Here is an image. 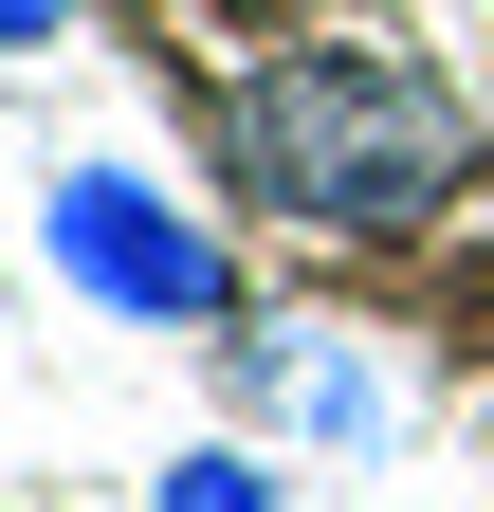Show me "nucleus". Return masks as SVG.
<instances>
[{"mask_svg":"<svg viewBox=\"0 0 494 512\" xmlns=\"http://www.w3.org/2000/svg\"><path fill=\"white\" fill-rule=\"evenodd\" d=\"M74 37V0H0V55H55Z\"/></svg>","mask_w":494,"mask_h":512,"instance_id":"5","label":"nucleus"},{"mask_svg":"<svg viewBox=\"0 0 494 512\" xmlns=\"http://www.w3.org/2000/svg\"><path fill=\"white\" fill-rule=\"evenodd\" d=\"M220 165L312 238H421L476 183V110L385 37H293L220 92Z\"/></svg>","mask_w":494,"mask_h":512,"instance_id":"1","label":"nucleus"},{"mask_svg":"<svg viewBox=\"0 0 494 512\" xmlns=\"http://www.w3.org/2000/svg\"><path fill=\"white\" fill-rule=\"evenodd\" d=\"M147 512H275V458H257V439H202V458L147 476Z\"/></svg>","mask_w":494,"mask_h":512,"instance_id":"4","label":"nucleus"},{"mask_svg":"<svg viewBox=\"0 0 494 512\" xmlns=\"http://www.w3.org/2000/svg\"><path fill=\"white\" fill-rule=\"evenodd\" d=\"M238 366H257V403L275 421H312V439H385L403 403H385V366H366L330 311H257V330H238Z\"/></svg>","mask_w":494,"mask_h":512,"instance_id":"3","label":"nucleus"},{"mask_svg":"<svg viewBox=\"0 0 494 512\" xmlns=\"http://www.w3.org/2000/svg\"><path fill=\"white\" fill-rule=\"evenodd\" d=\"M37 256H55L74 311H110V330H238L220 220L183 202V183H147V165H55L37 183Z\"/></svg>","mask_w":494,"mask_h":512,"instance_id":"2","label":"nucleus"}]
</instances>
